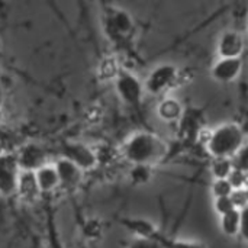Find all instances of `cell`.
I'll return each mask as SVG.
<instances>
[{"instance_id":"cell-12","label":"cell","mask_w":248,"mask_h":248,"mask_svg":"<svg viewBox=\"0 0 248 248\" xmlns=\"http://www.w3.org/2000/svg\"><path fill=\"white\" fill-rule=\"evenodd\" d=\"M35 179L39 193H52L60 187L58 173L52 164H45L44 167L38 169L35 171Z\"/></svg>"},{"instance_id":"cell-24","label":"cell","mask_w":248,"mask_h":248,"mask_svg":"<svg viewBox=\"0 0 248 248\" xmlns=\"http://www.w3.org/2000/svg\"><path fill=\"white\" fill-rule=\"evenodd\" d=\"M228 182L231 183V186H232L234 190L244 189V187H247L248 174L243 173V171H238V170H232L231 174H230V177H228Z\"/></svg>"},{"instance_id":"cell-18","label":"cell","mask_w":248,"mask_h":248,"mask_svg":"<svg viewBox=\"0 0 248 248\" xmlns=\"http://www.w3.org/2000/svg\"><path fill=\"white\" fill-rule=\"evenodd\" d=\"M234 170L231 158H215L212 163V174L215 180H224L228 179L231 171Z\"/></svg>"},{"instance_id":"cell-9","label":"cell","mask_w":248,"mask_h":248,"mask_svg":"<svg viewBox=\"0 0 248 248\" xmlns=\"http://www.w3.org/2000/svg\"><path fill=\"white\" fill-rule=\"evenodd\" d=\"M54 166H55V170L58 173L60 187H64L67 190H73L83 183L84 171L78 166H76L73 161L61 157L57 160V163Z\"/></svg>"},{"instance_id":"cell-5","label":"cell","mask_w":248,"mask_h":248,"mask_svg":"<svg viewBox=\"0 0 248 248\" xmlns=\"http://www.w3.org/2000/svg\"><path fill=\"white\" fill-rule=\"evenodd\" d=\"M115 89L121 100L128 106H138L141 103L142 93L145 90L142 83L138 80V77L124 68L121 70L119 76L115 80Z\"/></svg>"},{"instance_id":"cell-20","label":"cell","mask_w":248,"mask_h":248,"mask_svg":"<svg viewBox=\"0 0 248 248\" xmlns=\"http://www.w3.org/2000/svg\"><path fill=\"white\" fill-rule=\"evenodd\" d=\"M231 161H232L234 170H238V171L248 174V144H244L238 150V153L231 158Z\"/></svg>"},{"instance_id":"cell-19","label":"cell","mask_w":248,"mask_h":248,"mask_svg":"<svg viewBox=\"0 0 248 248\" xmlns=\"http://www.w3.org/2000/svg\"><path fill=\"white\" fill-rule=\"evenodd\" d=\"M155 240L160 241L163 248H208L206 244L201 241H186V240H166L160 234L155 237Z\"/></svg>"},{"instance_id":"cell-3","label":"cell","mask_w":248,"mask_h":248,"mask_svg":"<svg viewBox=\"0 0 248 248\" xmlns=\"http://www.w3.org/2000/svg\"><path fill=\"white\" fill-rule=\"evenodd\" d=\"M103 29L112 42L119 44L128 39L134 32V20L131 15L121 7H106L103 16Z\"/></svg>"},{"instance_id":"cell-14","label":"cell","mask_w":248,"mask_h":248,"mask_svg":"<svg viewBox=\"0 0 248 248\" xmlns=\"http://www.w3.org/2000/svg\"><path fill=\"white\" fill-rule=\"evenodd\" d=\"M122 224L137 238H153V240H155V237L158 235L157 228L145 219H125Z\"/></svg>"},{"instance_id":"cell-16","label":"cell","mask_w":248,"mask_h":248,"mask_svg":"<svg viewBox=\"0 0 248 248\" xmlns=\"http://www.w3.org/2000/svg\"><path fill=\"white\" fill-rule=\"evenodd\" d=\"M121 65L119 62L116 61V58L113 57H106L103 58L99 65H97V77L102 80V81H110V80H116V77L119 76L121 73Z\"/></svg>"},{"instance_id":"cell-4","label":"cell","mask_w":248,"mask_h":248,"mask_svg":"<svg viewBox=\"0 0 248 248\" xmlns=\"http://www.w3.org/2000/svg\"><path fill=\"white\" fill-rule=\"evenodd\" d=\"M20 171L16 153H0V196L10 198L17 193Z\"/></svg>"},{"instance_id":"cell-1","label":"cell","mask_w":248,"mask_h":248,"mask_svg":"<svg viewBox=\"0 0 248 248\" xmlns=\"http://www.w3.org/2000/svg\"><path fill=\"white\" fill-rule=\"evenodd\" d=\"M169 153L166 141L153 132H137L131 135L122 145V154L126 161L134 166L150 167L164 160Z\"/></svg>"},{"instance_id":"cell-27","label":"cell","mask_w":248,"mask_h":248,"mask_svg":"<svg viewBox=\"0 0 248 248\" xmlns=\"http://www.w3.org/2000/svg\"><path fill=\"white\" fill-rule=\"evenodd\" d=\"M129 248H163L158 240H153V238H135L131 244Z\"/></svg>"},{"instance_id":"cell-21","label":"cell","mask_w":248,"mask_h":248,"mask_svg":"<svg viewBox=\"0 0 248 248\" xmlns=\"http://www.w3.org/2000/svg\"><path fill=\"white\" fill-rule=\"evenodd\" d=\"M46 238H48V248H65V246L62 244L60 234L57 231V227L54 224V219L49 217L48 219V225H46Z\"/></svg>"},{"instance_id":"cell-15","label":"cell","mask_w":248,"mask_h":248,"mask_svg":"<svg viewBox=\"0 0 248 248\" xmlns=\"http://www.w3.org/2000/svg\"><path fill=\"white\" fill-rule=\"evenodd\" d=\"M182 112H183L182 105L176 99H166L157 108L158 116L166 122H174V121L180 119Z\"/></svg>"},{"instance_id":"cell-25","label":"cell","mask_w":248,"mask_h":248,"mask_svg":"<svg viewBox=\"0 0 248 248\" xmlns=\"http://www.w3.org/2000/svg\"><path fill=\"white\" fill-rule=\"evenodd\" d=\"M234 209H237V208L234 206V202H232L231 196L218 198V199L215 201V211H217L221 217L225 215V214H228V212H231V211H234Z\"/></svg>"},{"instance_id":"cell-29","label":"cell","mask_w":248,"mask_h":248,"mask_svg":"<svg viewBox=\"0 0 248 248\" xmlns=\"http://www.w3.org/2000/svg\"><path fill=\"white\" fill-rule=\"evenodd\" d=\"M241 215V222H240V235L244 241L248 243V205L240 209Z\"/></svg>"},{"instance_id":"cell-28","label":"cell","mask_w":248,"mask_h":248,"mask_svg":"<svg viewBox=\"0 0 248 248\" xmlns=\"http://www.w3.org/2000/svg\"><path fill=\"white\" fill-rule=\"evenodd\" d=\"M148 169L150 167H145V166H135L134 170H132V180L135 183H145L150 177V173H148Z\"/></svg>"},{"instance_id":"cell-17","label":"cell","mask_w":248,"mask_h":248,"mask_svg":"<svg viewBox=\"0 0 248 248\" xmlns=\"http://www.w3.org/2000/svg\"><path fill=\"white\" fill-rule=\"evenodd\" d=\"M240 222H241L240 209H234L221 217V230L225 235L235 237L240 234Z\"/></svg>"},{"instance_id":"cell-10","label":"cell","mask_w":248,"mask_h":248,"mask_svg":"<svg viewBox=\"0 0 248 248\" xmlns=\"http://www.w3.org/2000/svg\"><path fill=\"white\" fill-rule=\"evenodd\" d=\"M241 58H221L212 67V77L221 83H231L241 74Z\"/></svg>"},{"instance_id":"cell-2","label":"cell","mask_w":248,"mask_h":248,"mask_svg":"<svg viewBox=\"0 0 248 248\" xmlns=\"http://www.w3.org/2000/svg\"><path fill=\"white\" fill-rule=\"evenodd\" d=\"M208 151L215 158H232L244 145V132L237 124H224L211 132Z\"/></svg>"},{"instance_id":"cell-22","label":"cell","mask_w":248,"mask_h":248,"mask_svg":"<svg viewBox=\"0 0 248 248\" xmlns=\"http://www.w3.org/2000/svg\"><path fill=\"white\" fill-rule=\"evenodd\" d=\"M102 222L97 218H90L83 225V232L89 238H97L102 234Z\"/></svg>"},{"instance_id":"cell-6","label":"cell","mask_w":248,"mask_h":248,"mask_svg":"<svg viewBox=\"0 0 248 248\" xmlns=\"http://www.w3.org/2000/svg\"><path fill=\"white\" fill-rule=\"evenodd\" d=\"M62 157L73 161L84 173L93 170L99 163L97 153L87 144L78 142V141H70V142L64 144L62 145Z\"/></svg>"},{"instance_id":"cell-23","label":"cell","mask_w":248,"mask_h":248,"mask_svg":"<svg viewBox=\"0 0 248 248\" xmlns=\"http://www.w3.org/2000/svg\"><path fill=\"white\" fill-rule=\"evenodd\" d=\"M212 192L215 195V198H227V196H231L234 189L231 186V183L228 182V179H224V180H215L214 186H212Z\"/></svg>"},{"instance_id":"cell-8","label":"cell","mask_w":248,"mask_h":248,"mask_svg":"<svg viewBox=\"0 0 248 248\" xmlns=\"http://www.w3.org/2000/svg\"><path fill=\"white\" fill-rule=\"evenodd\" d=\"M17 155V163L22 171H36L38 169L44 167L46 164V153L44 148H41L39 145L31 142L23 145L19 153H16Z\"/></svg>"},{"instance_id":"cell-30","label":"cell","mask_w":248,"mask_h":248,"mask_svg":"<svg viewBox=\"0 0 248 248\" xmlns=\"http://www.w3.org/2000/svg\"><path fill=\"white\" fill-rule=\"evenodd\" d=\"M4 99H6L4 89H3V86H1V83H0V109H1V108H3V105H4Z\"/></svg>"},{"instance_id":"cell-13","label":"cell","mask_w":248,"mask_h":248,"mask_svg":"<svg viewBox=\"0 0 248 248\" xmlns=\"http://www.w3.org/2000/svg\"><path fill=\"white\" fill-rule=\"evenodd\" d=\"M16 195H19L22 199H26V201H32L38 195H41L33 171H20Z\"/></svg>"},{"instance_id":"cell-7","label":"cell","mask_w":248,"mask_h":248,"mask_svg":"<svg viewBox=\"0 0 248 248\" xmlns=\"http://www.w3.org/2000/svg\"><path fill=\"white\" fill-rule=\"evenodd\" d=\"M179 77V70L171 64H164L153 70V73L148 76L144 89L150 94H160L169 87H171Z\"/></svg>"},{"instance_id":"cell-26","label":"cell","mask_w":248,"mask_h":248,"mask_svg":"<svg viewBox=\"0 0 248 248\" xmlns=\"http://www.w3.org/2000/svg\"><path fill=\"white\" fill-rule=\"evenodd\" d=\"M231 199L234 202V206L237 209H243L244 206L248 205V187L244 189H238V190H234L232 195H231Z\"/></svg>"},{"instance_id":"cell-11","label":"cell","mask_w":248,"mask_h":248,"mask_svg":"<svg viewBox=\"0 0 248 248\" xmlns=\"http://www.w3.org/2000/svg\"><path fill=\"white\" fill-rule=\"evenodd\" d=\"M244 38L241 33L230 31L225 32L218 44V52L221 58H240L244 51Z\"/></svg>"}]
</instances>
